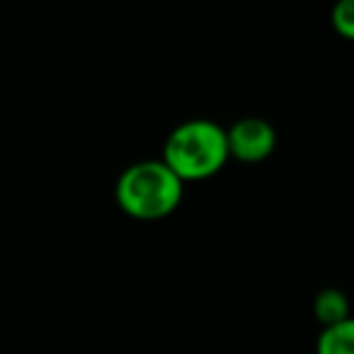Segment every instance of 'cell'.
I'll use <instances>...</instances> for the list:
<instances>
[{"label":"cell","instance_id":"obj_1","mask_svg":"<svg viewBox=\"0 0 354 354\" xmlns=\"http://www.w3.org/2000/svg\"><path fill=\"white\" fill-rule=\"evenodd\" d=\"M183 185L162 160H143L119 175L117 202L131 218L158 221L177 209L183 199Z\"/></svg>","mask_w":354,"mask_h":354},{"label":"cell","instance_id":"obj_2","mask_svg":"<svg viewBox=\"0 0 354 354\" xmlns=\"http://www.w3.org/2000/svg\"><path fill=\"white\" fill-rule=\"evenodd\" d=\"M228 138L218 124L194 119L167 136L165 165L183 183H199L214 177L228 160Z\"/></svg>","mask_w":354,"mask_h":354},{"label":"cell","instance_id":"obj_3","mask_svg":"<svg viewBox=\"0 0 354 354\" xmlns=\"http://www.w3.org/2000/svg\"><path fill=\"white\" fill-rule=\"evenodd\" d=\"M228 153L243 162H260L272 156L277 146V133L265 119H241L231 131H226Z\"/></svg>","mask_w":354,"mask_h":354},{"label":"cell","instance_id":"obj_4","mask_svg":"<svg viewBox=\"0 0 354 354\" xmlns=\"http://www.w3.org/2000/svg\"><path fill=\"white\" fill-rule=\"evenodd\" d=\"M313 308H315V315H318V320L325 325V328H333V325L342 323V320H347V308H349V301L347 296L342 294V291L337 289H325L320 291L318 296H315L313 301Z\"/></svg>","mask_w":354,"mask_h":354},{"label":"cell","instance_id":"obj_5","mask_svg":"<svg viewBox=\"0 0 354 354\" xmlns=\"http://www.w3.org/2000/svg\"><path fill=\"white\" fill-rule=\"evenodd\" d=\"M318 354H354V318L325 328L318 337Z\"/></svg>","mask_w":354,"mask_h":354},{"label":"cell","instance_id":"obj_6","mask_svg":"<svg viewBox=\"0 0 354 354\" xmlns=\"http://www.w3.org/2000/svg\"><path fill=\"white\" fill-rule=\"evenodd\" d=\"M333 27L344 39L354 41V0H344L333 10Z\"/></svg>","mask_w":354,"mask_h":354}]
</instances>
